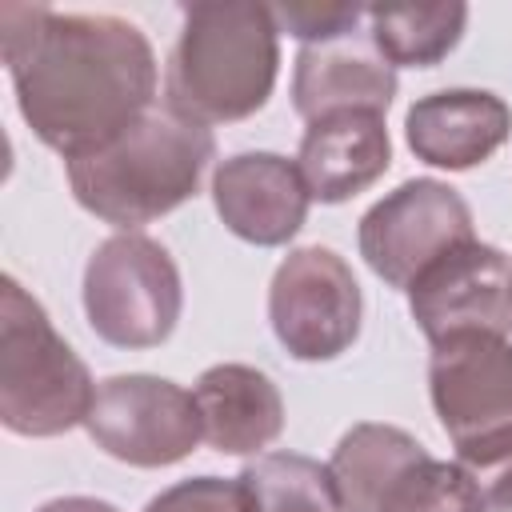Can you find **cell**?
<instances>
[{"instance_id":"cell-1","label":"cell","mask_w":512,"mask_h":512,"mask_svg":"<svg viewBox=\"0 0 512 512\" xmlns=\"http://www.w3.org/2000/svg\"><path fill=\"white\" fill-rule=\"evenodd\" d=\"M0 40L20 116L64 160L100 152L152 112L156 56L120 16L0 4Z\"/></svg>"},{"instance_id":"cell-2","label":"cell","mask_w":512,"mask_h":512,"mask_svg":"<svg viewBox=\"0 0 512 512\" xmlns=\"http://www.w3.org/2000/svg\"><path fill=\"white\" fill-rule=\"evenodd\" d=\"M276 36L268 4H188L168 60V108L204 128L252 116L276 84Z\"/></svg>"},{"instance_id":"cell-3","label":"cell","mask_w":512,"mask_h":512,"mask_svg":"<svg viewBox=\"0 0 512 512\" xmlns=\"http://www.w3.org/2000/svg\"><path fill=\"white\" fill-rule=\"evenodd\" d=\"M212 152L204 124L152 108L100 152L68 160V184L84 212L116 228H140L196 196Z\"/></svg>"},{"instance_id":"cell-4","label":"cell","mask_w":512,"mask_h":512,"mask_svg":"<svg viewBox=\"0 0 512 512\" xmlns=\"http://www.w3.org/2000/svg\"><path fill=\"white\" fill-rule=\"evenodd\" d=\"M96 400L84 360L56 336L48 312L0 280V420L16 436H60L84 424Z\"/></svg>"},{"instance_id":"cell-5","label":"cell","mask_w":512,"mask_h":512,"mask_svg":"<svg viewBox=\"0 0 512 512\" xmlns=\"http://www.w3.org/2000/svg\"><path fill=\"white\" fill-rule=\"evenodd\" d=\"M180 272L172 256L140 236H108L84 268V312L100 340L116 348H156L180 320Z\"/></svg>"},{"instance_id":"cell-6","label":"cell","mask_w":512,"mask_h":512,"mask_svg":"<svg viewBox=\"0 0 512 512\" xmlns=\"http://www.w3.org/2000/svg\"><path fill=\"white\" fill-rule=\"evenodd\" d=\"M360 284L352 268L320 244L280 260L268 288V320L296 360H332L360 332Z\"/></svg>"},{"instance_id":"cell-7","label":"cell","mask_w":512,"mask_h":512,"mask_svg":"<svg viewBox=\"0 0 512 512\" xmlns=\"http://www.w3.org/2000/svg\"><path fill=\"white\" fill-rule=\"evenodd\" d=\"M84 428L108 456L132 468L176 464L204 436L196 396L160 376L104 380L84 416Z\"/></svg>"},{"instance_id":"cell-8","label":"cell","mask_w":512,"mask_h":512,"mask_svg":"<svg viewBox=\"0 0 512 512\" xmlns=\"http://www.w3.org/2000/svg\"><path fill=\"white\" fill-rule=\"evenodd\" d=\"M468 240H476L472 212L440 180H408L360 220V256L392 288H408L428 264Z\"/></svg>"},{"instance_id":"cell-9","label":"cell","mask_w":512,"mask_h":512,"mask_svg":"<svg viewBox=\"0 0 512 512\" xmlns=\"http://www.w3.org/2000/svg\"><path fill=\"white\" fill-rule=\"evenodd\" d=\"M408 308L436 344L456 332H512V264L500 248L468 240L408 284Z\"/></svg>"},{"instance_id":"cell-10","label":"cell","mask_w":512,"mask_h":512,"mask_svg":"<svg viewBox=\"0 0 512 512\" xmlns=\"http://www.w3.org/2000/svg\"><path fill=\"white\" fill-rule=\"evenodd\" d=\"M428 392L452 444L512 428V344L492 332H456L436 340Z\"/></svg>"},{"instance_id":"cell-11","label":"cell","mask_w":512,"mask_h":512,"mask_svg":"<svg viewBox=\"0 0 512 512\" xmlns=\"http://www.w3.org/2000/svg\"><path fill=\"white\" fill-rule=\"evenodd\" d=\"M212 200L228 232L248 244H288L308 216V184L300 168L276 152H240L212 176Z\"/></svg>"},{"instance_id":"cell-12","label":"cell","mask_w":512,"mask_h":512,"mask_svg":"<svg viewBox=\"0 0 512 512\" xmlns=\"http://www.w3.org/2000/svg\"><path fill=\"white\" fill-rule=\"evenodd\" d=\"M396 96V72L376 52L372 40H360L356 32L328 40V44H304L296 56L292 76V104L312 124L332 112H388Z\"/></svg>"},{"instance_id":"cell-13","label":"cell","mask_w":512,"mask_h":512,"mask_svg":"<svg viewBox=\"0 0 512 512\" xmlns=\"http://www.w3.org/2000/svg\"><path fill=\"white\" fill-rule=\"evenodd\" d=\"M512 132V112L500 96L480 88H448L416 100L404 116V136L416 160L432 168L484 164Z\"/></svg>"},{"instance_id":"cell-14","label":"cell","mask_w":512,"mask_h":512,"mask_svg":"<svg viewBox=\"0 0 512 512\" xmlns=\"http://www.w3.org/2000/svg\"><path fill=\"white\" fill-rule=\"evenodd\" d=\"M392 164V140L380 112H332L308 124L296 168L320 204H340L376 184Z\"/></svg>"},{"instance_id":"cell-15","label":"cell","mask_w":512,"mask_h":512,"mask_svg":"<svg viewBox=\"0 0 512 512\" xmlns=\"http://www.w3.org/2000/svg\"><path fill=\"white\" fill-rule=\"evenodd\" d=\"M196 408L204 440L216 452L248 456L268 448L284 428V400L276 384L248 364H216L196 380Z\"/></svg>"},{"instance_id":"cell-16","label":"cell","mask_w":512,"mask_h":512,"mask_svg":"<svg viewBox=\"0 0 512 512\" xmlns=\"http://www.w3.org/2000/svg\"><path fill=\"white\" fill-rule=\"evenodd\" d=\"M420 456L424 444L392 424H356L344 432L328 460L344 512H376L392 480Z\"/></svg>"},{"instance_id":"cell-17","label":"cell","mask_w":512,"mask_h":512,"mask_svg":"<svg viewBox=\"0 0 512 512\" xmlns=\"http://www.w3.org/2000/svg\"><path fill=\"white\" fill-rule=\"evenodd\" d=\"M368 40L392 68H432L444 60L464 24V4H372L364 8Z\"/></svg>"},{"instance_id":"cell-18","label":"cell","mask_w":512,"mask_h":512,"mask_svg":"<svg viewBox=\"0 0 512 512\" xmlns=\"http://www.w3.org/2000/svg\"><path fill=\"white\" fill-rule=\"evenodd\" d=\"M240 480L252 488L260 512H344L332 472L296 452H268Z\"/></svg>"},{"instance_id":"cell-19","label":"cell","mask_w":512,"mask_h":512,"mask_svg":"<svg viewBox=\"0 0 512 512\" xmlns=\"http://www.w3.org/2000/svg\"><path fill=\"white\" fill-rule=\"evenodd\" d=\"M376 512H488V504L460 464L424 452L392 480Z\"/></svg>"},{"instance_id":"cell-20","label":"cell","mask_w":512,"mask_h":512,"mask_svg":"<svg viewBox=\"0 0 512 512\" xmlns=\"http://www.w3.org/2000/svg\"><path fill=\"white\" fill-rule=\"evenodd\" d=\"M456 464L476 480L492 512H512V428L456 444Z\"/></svg>"},{"instance_id":"cell-21","label":"cell","mask_w":512,"mask_h":512,"mask_svg":"<svg viewBox=\"0 0 512 512\" xmlns=\"http://www.w3.org/2000/svg\"><path fill=\"white\" fill-rule=\"evenodd\" d=\"M144 512H260V504L240 476L236 480L196 476V480H180L164 488L160 496H152Z\"/></svg>"},{"instance_id":"cell-22","label":"cell","mask_w":512,"mask_h":512,"mask_svg":"<svg viewBox=\"0 0 512 512\" xmlns=\"http://www.w3.org/2000/svg\"><path fill=\"white\" fill-rule=\"evenodd\" d=\"M276 28L292 32L304 44H328L348 32H356L364 8L356 4H272Z\"/></svg>"},{"instance_id":"cell-23","label":"cell","mask_w":512,"mask_h":512,"mask_svg":"<svg viewBox=\"0 0 512 512\" xmlns=\"http://www.w3.org/2000/svg\"><path fill=\"white\" fill-rule=\"evenodd\" d=\"M36 512H116V508L108 500H92V496H60V500L40 504Z\"/></svg>"}]
</instances>
